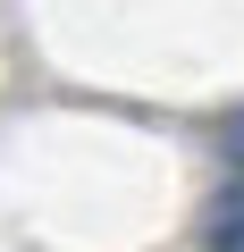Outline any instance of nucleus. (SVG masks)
Here are the masks:
<instances>
[{
	"label": "nucleus",
	"mask_w": 244,
	"mask_h": 252,
	"mask_svg": "<svg viewBox=\"0 0 244 252\" xmlns=\"http://www.w3.org/2000/svg\"><path fill=\"white\" fill-rule=\"evenodd\" d=\"M219 252H244V219H236V227H227V235H219Z\"/></svg>",
	"instance_id": "obj_1"
},
{
	"label": "nucleus",
	"mask_w": 244,
	"mask_h": 252,
	"mask_svg": "<svg viewBox=\"0 0 244 252\" xmlns=\"http://www.w3.org/2000/svg\"><path fill=\"white\" fill-rule=\"evenodd\" d=\"M227 152H236V160H244V118H236V126H227Z\"/></svg>",
	"instance_id": "obj_2"
}]
</instances>
